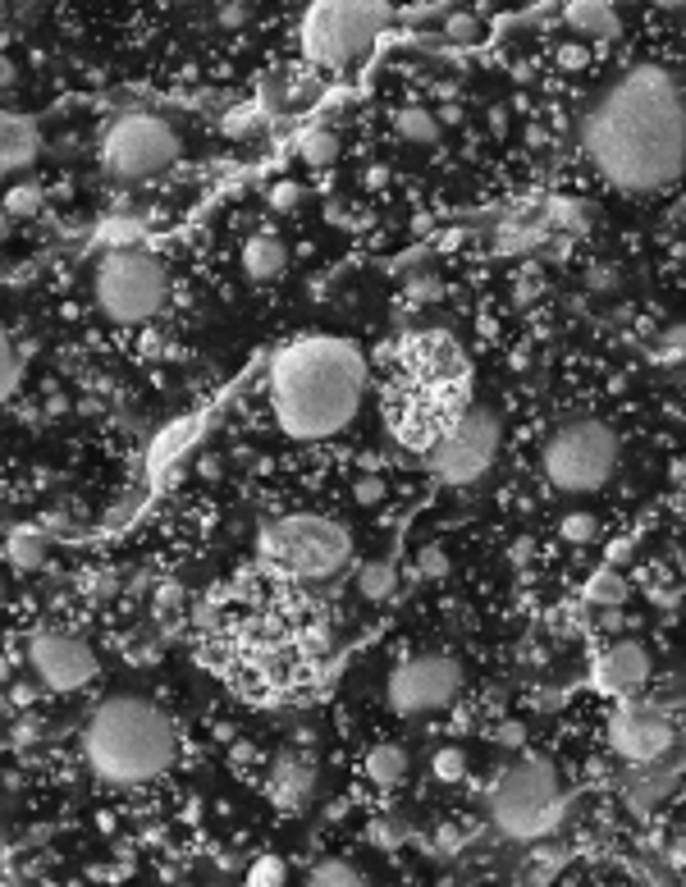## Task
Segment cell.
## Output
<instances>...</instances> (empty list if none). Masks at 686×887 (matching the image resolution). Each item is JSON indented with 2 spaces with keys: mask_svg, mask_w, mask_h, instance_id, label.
Listing matches in <instances>:
<instances>
[{
  "mask_svg": "<svg viewBox=\"0 0 686 887\" xmlns=\"http://www.w3.org/2000/svg\"><path fill=\"white\" fill-rule=\"evenodd\" d=\"M590 170L618 192H663L686 174V92L663 64H632L582 120Z\"/></svg>",
  "mask_w": 686,
  "mask_h": 887,
  "instance_id": "cell-1",
  "label": "cell"
},
{
  "mask_svg": "<svg viewBox=\"0 0 686 887\" xmlns=\"http://www.w3.org/2000/svg\"><path fill=\"white\" fill-rule=\"evenodd\" d=\"M385 426L412 453L445 443L472 412V362L449 329H412L385 358Z\"/></svg>",
  "mask_w": 686,
  "mask_h": 887,
  "instance_id": "cell-2",
  "label": "cell"
},
{
  "mask_svg": "<svg viewBox=\"0 0 686 887\" xmlns=\"http://www.w3.org/2000/svg\"><path fill=\"white\" fill-rule=\"evenodd\" d=\"M265 398H271L275 426L289 439H335L352 426L366 398V358L358 343L339 335H302L271 358Z\"/></svg>",
  "mask_w": 686,
  "mask_h": 887,
  "instance_id": "cell-3",
  "label": "cell"
},
{
  "mask_svg": "<svg viewBox=\"0 0 686 887\" xmlns=\"http://www.w3.org/2000/svg\"><path fill=\"white\" fill-rule=\"evenodd\" d=\"M87 769L110 787L151 783L179 755V732L142 696H105L83 723Z\"/></svg>",
  "mask_w": 686,
  "mask_h": 887,
  "instance_id": "cell-4",
  "label": "cell"
},
{
  "mask_svg": "<svg viewBox=\"0 0 686 887\" xmlns=\"http://www.w3.org/2000/svg\"><path fill=\"white\" fill-rule=\"evenodd\" d=\"M563 814H567V801H563L559 769L540 755L513 760L499 773V783L490 787V819H495V828L513 841L549 837L563 824Z\"/></svg>",
  "mask_w": 686,
  "mask_h": 887,
  "instance_id": "cell-5",
  "label": "cell"
},
{
  "mask_svg": "<svg viewBox=\"0 0 686 887\" xmlns=\"http://www.w3.org/2000/svg\"><path fill=\"white\" fill-rule=\"evenodd\" d=\"M257 549L275 572L294 576V582H329V576H339L348 567L352 536L329 517L289 513L261 526Z\"/></svg>",
  "mask_w": 686,
  "mask_h": 887,
  "instance_id": "cell-6",
  "label": "cell"
},
{
  "mask_svg": "<svg viewBox=\"0 0 686 887\" xmlns=\"http://www.w3.org/2000/svg\"><path fill=\"white\" fill-rule=\"evenodd\" d=\"M618 453H623V443H618L609 421L572 416L540 443V472L563 495H595L618 472Z\"/></svg>",
  "mask_w": 686,
  "mask_h": 887,
  "instance_id": "cell-7",
  "label": "cell"
},
{
  "mask_svg": "<svg viewBox=\"0 0 686 887\" xmlns=\"http://www.w3.org/2000/svg\"><path fill=\"white\" fill-rule=\"evenodd\" d=\"M394 24L389 5L375 0H329V5H312L298 24V41L312 64L321 70H348V64L366 60V51L381 41V33Z\"/></svg>",
  "mask_w": 686,
  "mask_h": 887,
  "instance_id": "cell-8",
  "label": "cell"
},
{
  "mask_svg": "<svg viewBox=\"0 0 686 887\" xmlns=\"http://www.w3.org/2000/svg\"><path fill=\"white\" fill-rule=\"evenodd\" d=\"M97 307L115 325H142L170 298V271L157 252L147 248H110L97 265Z\"/></svg>",
  "mask_w": 686,
  "mask_h": 887,
  "instance_id": "cell-9",
  "label": "cell"
},
{
  "mask_svg": "<svg viewBox=\"0 0 686 887\" xmlns=\"http://www.w3.org/2000/svg\"><path fill=\"white\" fill-rule=\"evenodd\" d=\"M179 161V133L161 115L147 110H128V115L110 120L101 133V170L120 184H142L165 174Z\"/></svg>",
  "mask_w": 686,
  "mask_h": 887,
  "instance_id": "cell-10",
  "label": "cell"
},
{
  "mask_svg": "<svg viewBox=\"0 0 686 887\" xmlns=\"http://www.w3.org/2000/svg\"><path fill=\"white\" fill-rule=\"evenodd\" d=\"M499 443H503L499 416L490 408L472 403V412L458 421V430L426 453V467H431V476L439 485H472V480H481L485 472H490Z\"/></svg>",
  "mask_w": 686,
  "mask_h": 887,
  "instance_id": "cell-11",
  "label": "cell"
},
{
  "mask_svg": "<svg viewBox=\"0 0 686 887\" xmlns=\"http://www.w3.org/2000/svg\"><path fill=\"white\" fill-rule=\"evenodd\" d=\"M462 691V663L453 654H412L389 673V709L398 719H422L449 709Z\"/></svg>",
  "mask_w": 686,
  "mask_h": 887,
  "instance_id": "cell-12",
  "label": "cell"
},
{
  "mask_svg": "<svg viewBox=\"0 0 686 887\" xmlns=\"http://www.w3.org/2000/svg\"><path fill=\"white\" fill-rule=\"evenodd\" d=\"M677 727L669 723V714H659L650 704H623L613 709L609 719V750L627 764H654L673 750Z\"/></svg>",
  "mask_w": 686,
  "mask_h": 887,
  "instance_id": "cell-13",
  "label": "cell"
},
{
  "mask_svg": "<svg viewBox=\"0 0 686 887\" xmlns=\"http://www.w3.org/2000/svg\"><path fill=\"white\" fill-rule=\"evenodd\" d=\"M28 659H33V673L41 677V686H51V691H83V686L97 677L92 646L78 640V636H70V632H41V636H33Z\"/></svg>",
  "mask_w": 686,
  "mask_h": 887,
  "instance_id": "cell-14",
  "label": "cell"
},
{
  "mask_svg": "<svg viewBox=\"0 0 686 887\" xmlns=\"http://www.w3.org/2000/svg\"><path fill=\"white\" fill-rule=\"evenodd\" d=\"M590 682H595V691H604L613 700L636 696L640 686L650 682V650L640 646V640H613V646H604L595 654Z\"/></svg>",
  "mask_w": 686,
  "mask_h": 887,
  "instance_id": "cell-15",
  "label": "cell"
},
{
  "mask_svg": "<svg viewBox=\"0 0 686 887\" xmlns=\"http://www.w3.org/2000/svg\"><path fill=\"white\" fill-rule=\"evenodd\" d=\"M265 791H271V801L279 810H307V801L316 796V769L307 755H298V750H284V755H275L271 773H265Z\"/></svg>",
  "mask_w": 686,
  "mask_h": 887,
  "instance_id": "cell-16",
  "label": "cell"
},
{
  "mask_svg": "<svg viewBox=\"0 0 686 887\" xmlns=\"http://www.w3.org/2000/svg\"><path fill=\"white\" fill-rule=\"evenodd\" d=\"M37 124L28 115H14V110H0V179L14 170H24L37 161Z\"/></svg>",
  "mask_w": 686,
  "mask_h": 887,
  "instance_id": "cell-17",
  "label": "cell"
},
{
  "mask_svg": "<svg viewBox=\"0 0 686 887\" xmlns=\"http://www.w3.org/2000/svg\"><path fill=\"white\" fill-rule=\"evenodd\" d=\"M242 271H248V279H257V284L279 279L289 271V248H284V238L275 229H257L248 242H242Z\"/></svg>",
  "mask_w": 686,
  "mask_h": 887,
  "instance_id": "cell-18",
  "label": "cell"
},
{
  "mask_svg": "<svg viewBox=\"0 0 686 887\" xmlns=\"http://www.w3.org/2000/svg\"><path fill=\"white\" fill-rule=\"evenodd\" d=\"M567 28L577 37H590V41H604V37H618V28H623V18H618L613 5H600V0H577V5L563 10Z\"/></svg>",
  "mask_w": 686,
  "mask_h": 887,
  "instance_id": "cell-19",
  "label": "cell"
},
{
  "mask_svg": "<svg viewBox=\"0 0 686 887\" xmlns=\"http://www.w3.org/2000/svg\"><path fill=\"white\" fill-rule=\"evenodd\" d=\"M366 778L381 787V791H389V787H398L408 778V750L403 746H394V741H381V746H371L366 750Z\"/></svg>",
  "mask_w": 686,
  "mask_h": 887,
  "instance_id": "cell-20",
  "label": "cell"
},
{
  "mask_svg": "<svg viewBox=\"0 0 686 887\" xmlns=\"http://www.w3.org/2000/svg\"><path fill=\"white\" fill-rule=\"evenodd\" d=\"M394 133L403 142H435L439 138V120H435V110H426V105H403L394 115Z\"/></svg>",
  "mask_w": 686,
  "mask_h": 887,
  "instance_id": "cell-21",
  "label": "cell"
},
{
  "mask_svg": "<svg viewBox=\"0 0 686 887\" xmlns=\"http://www.w3.org/2000/svg\"><path fill=\"white\" fill-rule=\"evenodd\" d=\"M5 559L14 567H41V563H47V536H41V530L18 526L14 536L5 540Z\"/></svg>",
  "mask_w": 686,
  "mask_h": 887,
  "instance_id": "cell-22",
  "label": "cell"
},
{
  "mask_svg": "<svg viewBox=\"0 0 686 887\" xmlns=\"http://www.w3.org/2000/svg\"><path fill=\"white\" fill-rule=\"evenodd\" d=\"M302 887H371V883H366V874L358 870V864H348V860H325V864H316V870L307 874Z\"/></svg>",
  "mask_w": 686,
  "mask_h": 887,
  "instance_id": "cell-23",
  "label": "cell"
},
{
  "mask_svg": "<svg viewBox=\"0 0 686 887\" xmlns=\"http://www.w3.org/2000/svg\"><path fill=\"white\" fill-rule=\"evenodd\" d=\"M545 215H549V225L567 229V234H586V225H590V207L577 202V197H549Z\"/></svg>",
  "mask_w": 686,
  "mask_h": 887,
  "instance_id": "cell-24",
  "label": "cell"
},
{
  "mask_svg": "<svg viewBox=\"0 0 686 887\" xmlns=\"http://www.w3.org/2000/svg\"><path fill=\"white\" fill-rule=\"evenodd\" d=\"M358 590H362V600H389V595L398 590V572H394V563H362V572H358Z\"/></svg>",
  "mask_w": 686,
  "mask_h": 887,
  "instance_id": "cell-25",
  "label": "cell"
},
{
  "mask_svg": "<svg viewBox=\"0 0 686 887\" xmlns=\"http://www.w3.org/2000/svg\"><path fill=\"white\" fill-rule=\"evenodd\" d=\"M339 151H344V142H339V133H335V128H312V133L302 138V161H307V165H316V170L335 165V161H339Z\"/></svg>",
  "mask_w": 686,
  "mask_h": 887,
  "instance_id": "cell-26",
  "label": "cell"
},
{
  "mask_svg": "<svg viewBox=\"0 0 686 887\" xmlns=\"http://www.w3.org/2000/svg\"><path fill=\"white\" fill-rule=\"evenodd\" d=\"M431 773H435V783H462L467 778V750L462 746H439L435 760H431Z\"/></svg>",
  "mask_w": 686,
  "mask_h": 887,
  "instance_id": "cell-27",
  "label": "cell"
},
{
  "mask_svg": "<svg viewBox=\"0 0 686 887\" xmlns=\"http://www.w3.org/2000/svg\"><path fill=\"white\" fill-rule=\"evenodd\" d=\"M586 600L590 604H623L627 600V586H623V576H618L613 567H604L595 582L586 586Z\"/></svg>",
  "mask_w": 686,
  "mask_h": 887,
  "instance_id": "cell-28",
  "label": "cell"
},
{
  "mask_svg": "<svg viewBox=\"0 0 686 887\" xmlns=\"http://www.w3.org/2000/svg\"><path fill=\"white\" fill-rule=\"evenodd\" d=\"M289 883V864L279 855H257L248 870V887H284Z\"/></svg>",
  "mask_w": 686,
  "mask_h": 887,
  "instance_id": "cell-29",
  "label": "cell"
},
{
  "mask_svg": "<svg viewBox=\"0 0 686 887\" xmlns=\"http://www.w3.org/2000/svg\"><path fill=\"white\" fill-rule=\"evenodd\" d=\"M14 385H18V352H14L5 329H0V403L14 393Z\"/></svg>",
  "mask_w": 686,
  "mask_h": 887,
  "instance_id": "cell-30",
  "label": "cell"
},
{
  "mask_svg": "<svg viewBox=\"0 0 686 887\" xmlns=\"http://www.w3.org/2000/svg\"><path fill=\"white\" fill-rule=\"evenodd\" d=\"M595 536H600V522H595L590 513H567V517H563V540H572V545H590Z\"/></svg>",
  "mask_w": 686,
  "mask_h": 887,
  "instance_id": "cell-31",
  "label": "cell"
},
{
  "mask_svg": "<svg viewBox=\"0 0 686 887\" xmlns=\"http://www.w3.org/2000/svg\"><path fill=\"white\" fill-rule=\"evenodd\" d=\"M445 33H449V41H481V18L467 10H453L445 18Z\"/></svg>",
  "mask_w": 686,
  "mask_h": 887,
  "instance_id": "cell-32",
  "label": "cell"
},
{
  "mask_svg": "<svg viewBox=\"0 0 686 887\" xmlns=\"http://www.w3.org/2000/svg\"><path fill=\"white\" fill-rule=\"evenodd\" d=\"M352 499H358L362 508H375V503L385 499V480L381 476H362L358 485H352Z\"/></svg>",
  "mask_w": 686,
  "mask_h": 887,
  "instance_id": "cell-33",
  "label": "cell"
},
{
  "mask_svg": "<svg viewBox=\"0 0 686 887\" xmlns=\"http://www.w3.org/2000/svg\"><path fill=\"white\" fill-rule=\"evenodd\" d=\"M271 207L294 211V207H298V184H275V188H271Z\"/></svg>",
  "mask_w": 686,
  "mask_h": 887,
  "instance_id": "cell-34",
  "label": "cell"
},
{
  "mask_svg": "<svg viewBox=\"0 0 686 887\" xmlns=\"http://www.w3.org/2000/svg\"><path fill=\"white\" fill-rule=\"evenodd\" d=\"M37 207V188H14L10 192V211H33Z\"/></svg>",
  "mask_w": 686,
  "mask_h": 887,
  "instance_id": "cell-35",
  "label": "cell"
},
{
  "mask_svg": "<svg viewBox=\"0 0 686 887\" xmlns=\"http://www.w3.org/2000/svg\"><path fill=\"white\" fill-rule=\"evenodd\" d=\"M18 83V70H14V60L0 51V92H10V87Z\"/></svg>",
  "mask_w": 686,
  "mask_h": 887,
  "instance_id": "cell-36",
  "label": "cell"
},
{
  "mask_svg": "<svg viewBox=\"0 0 686 887\" xmlns=\"http://www.w3.org/2000/svg\"><path fill=\"white\" fill-rule=\"evenodd\" d=\"M422 572H426V576H439V572H445V553H439V549H426V553H422Z\"/></svg>",
  "mask_w": 686,
  "mask_h": 887,
  "instance_id": "cell-37",
  "label": "cell"
},
{
  "mask_svg": "<svg viewBox=\"0 0 686 887\" xmlns=\"http://www.w3.org/2000/svg\"><path fill=\"white\" fill-rule=\"evenodd\" d=\"M522 737H526L522 723H503V727H499V741H508V746H517Z\"/></svg>",
  "mask_w": 686,
  "mask_h": 887,
  "instance_id": "cell-38",
  "label": "cell"
},
{
  "mask_svg": "<svg viewBox=\"0 0 686 887\" xmlns=\"http://www.w3.org/2000/svg\"><path fill=\"white\" fill-rule=\"evenodd\" d=\"M220 24H225V28H238V24H242V10H238V5H225V10H220Z\"/></svg>",
  "mask_w": 686,
  "mask_h": 887,
  "instance_id": "cell-39",
  "label": "cell"
},
{
  "mask_svg": "<svg viewBox=\"0 0 686 887\" xmlns=\"http://www.w3.org/2000/svg\"><path fill=\"white\" fill-rule=\"evenodd\" d=\"M673 860H677V864H686V841H677V847H673Z\"/></svg>",
  "mask_w": 686,
  "mask_h": 887,
  "instance_id": "cell-40",
  "label": "cell"
},
{
  "mask_svg": "<svg viewBox=\"0 0 686 887\" xmlns=\"http://www.w3.org/2000/svg\"><path fill=\"white\" fill-rule=\"evenodd\" d=\"M0 595H5V590H0Z\"/></svg>",
  "mask_w": 686,
  "mask_h": 887,
  "instance_id": "cell-41",
  "label": "cell"
}]
</instances>
